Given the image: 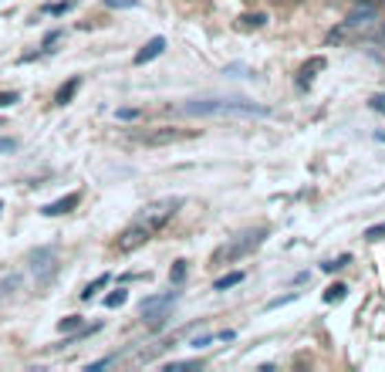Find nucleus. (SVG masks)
<instances>
[{
	"mask_svg": "<svg viewBox=\"0 0 385 372\" xmlns=\"http://www.w3.org/2000/svg\"><path fill=\"white\" fill-rule=\"evenodd\" d=\"M186 116H217V119H264L270 109L254 105V102H240V98H210V102H186L183 105Z\"/></svg>",
	"mask_w": 385,
	"mask_h": 372,
	"instance_id": "1",
	"label": "nucleus"
},
{
	"mask_svg": "<svg viewBox=\"0 0 385 372\" xmlns=\"http://www.w3.org/2000/svg\"><path fill=\"white\" fill-rule=\"evenodd\" d=\"M264 237H267V230H250V234H240L236 241H230V244H223V248L213 254V264H230V261H240V257H247L250 250H257L261 244H264Z\"/></svg>",
	"mask_w": 385,
	"mask_h": 372,
	"instance_id": "2",
	"label": "nucleus"
},
{
	"mask_svg": "<svg viewBox=\"0 0 385 372\" xmlns=\"http://www.w3.org/2000/svg\"><path fill=\"white\" fill-rule=\"evenodd\" d=\"M179 204H183L179 197H166V200H155V204H149V207L139 210L132 223H142V227H149V230L155 234V230H159V227H162V223H166V220H169V217H173L176 210H179Z\"/></svg>",
	"mask_w": 385,
	"mask_h": 372,
	"instance_id": "3",
	"label": "nucleus"
},
{
	"mask_svg": "<svg viewBox=\"0 0 385 372\" xmlns=\"http://www.w3.org/2000/svg\"><path fill=\"white\" fill-rule=\"evenodd\" d=\"M173 301H176V291H166V294L146 298V301H142V308H139L142 322H149V325H162V322L169 318V308H173Z\"/></svg>",
	"mask_w": 385,
	"mask_h": 372,
	"instance_id": "4",
	"label": "nucleus"
},
{
	"mask_svg": "<svg viewBox=\"0 0 385 372\" xmlns=\"http://www.w3.org/2000/svg\"><path fill=\"white\" fill-rule=\"evenodd\" d=\"M28 267L38 274V285L44 288L51 278H54V271H58V254L51 248H38V250H31L28 254Z\"/></svg>",
	"mask_w": 385,
	"mask_h": 372,
	"instance_id": "5",
	"label": "nucleus"
},
{
	"mask_svg": "<svg viewBox=\"0 0 385 372\" xmlns=\"http://www.w3.org/2000/svg\"><path fill=\"white\" fill-rule=\"evenodd\" d=\"M149 237H153V230H149V227H142V223H129V227L122 230V237H118V248L122 250H135V248H142Z\"/></svg>",
	"mask_w": 385,
	"mask_h": 372,
	"instance_id": "6",
	"label": "nucleus"
},
{
	"mask_svg": "<svg viewBox=\"0 0 385 372\" xmlns=\"http://www.w3.org/2000/svg\"><path fill=\"white\" fill-rule=\"evenodd\" d=\"M183 135H186L183 129L162 125V129H153V132H142V135H139V142H146V146H169V142H179Z\"/></svg>",
	"mask_w": 385,
	"mask_h": 372,
	"instance_id": "7",
	"label": "nucleus"
},
{
	"mask_svg": "<svg viewBox=\"0 0 385 372\" xmlns=\"http://www.w3.org/2000/svg\"><path fill=\"white\" fill-rule=\"evenodd\" d=\"M78 200H81V193H68V197H61V200H54V204L41 207V213H44V217H65L68 210L78 207Z\"/></svg>",
	"mask_w": 385,
	"mask_h": 372,
	"instance_id": "8",
	"label": "nucleus"
},
{
	"mask_svg": "<svg viewBox=\"0 0 385 372\" xmlns=\"http://www.w3.org/2000/svg\"><path fill=\"white\" fill-rule=\"evenodd\" d=\"M162 51H166V38H149V41L142 44V51L135 54V65H149V61H155Z\"/></svg>",
	"mask_w": 385,
	"mask_h": 372,
	"instance_id": "9",
	"label": "nucleus"
},
{
	"mask_svg": "<svg viewBox=\"0 0 385 372\" xmlns=\"http://www.w3.org/2000/svg\"><path fill=\"white\" fill-rule=\"evenodd\" d=\"M213 342H233V331H230V329H223V331H206V335H196L190 345H192V349H210Z\"/></svg>",
	"mask_w": 385,
	"mask_h": 372,
	"instance_id": "10",
	"label": "nucleus"
},
{
	"mask_svg": "<svg viewBox=\"0 0 385 372\" xmlns=\"http://www.w3.org/2000/svg\"><path fill=\"white\" fill-rule=\"evenodd\" d=\"M78 88H81V78H78V75H75V78H68V82L58 88V95H54V105H68V102L75 98Z\"/></svg>",
	"mask_w": 385,
	"mask_h": 372,
	"instance_id": "11",
	"label": "nucleus"
},
{
	"mask_svg": "<svg viewBox=\"0 0 385 372\" xmlns=\"http://www.w3.org/2000/svg\"><path fill=\"white\" fill-rule=\"evenodd\" d=\"M243 281V271H233V274H223V278H217L213 281V291H227V288H236Z\"/></svg>",
	"mask_w": 385,
	"mask_h": 372,
	"instance_id": "12",
	"label": "nucleus"
},
{
	"mask_svg": "<svg viewBox=\"0 0 385 372\" xmlns=\"http://www.w3.org/2000/svg\"><path fill=\"white\" fill-rule=\"evenodd\" d=\"M345 294H348V285H331V288L324 291V301H328V305H342Z\"/></svg>",
	"mask_w": 385,
	"mask_h": 372,
	"instance_id": "13",
	"label": "nucleus"
},
{
	"mask_svg": "<svg viewBox=\"0 0 385 372\" xmlns=\"http://www.w3.org/2000/svg\"><path fill=\"white\" fill-rule=\"evenodd\" d=\"M298 298H301V291H287V294H280V298H270L267 311H274V308H284V305H291V301H298Z\"/></svg>",
	"mask_w": 385,
	"mask_h": 372,
	"instance_id": "14",
	"label": "nucleus"
},
{
	"mask_svg": "<svg viewBox=\"0 0 385 372\" xmlns=\"http://www.w3.org/2000/svg\"><path fill=\"white\" fill-rule=\"evenodd\" d=\"M109 281H112V278H109V274H102V278H95V281H91V285H88V288L81 291V298H85V301H88V298H95V294H98V291L105 288V285H109Z\"/></svg>",
	"mask_w": 385,
	"mask_h": 372,
	"instance_id": "15",
	"label": "nucleus"
},
{
	"mask_svg": "<svg viewBox=\"0 0 385 372\" xmlns=\"http://www.w3.org/2000/svg\"><path fill=\"white\" fill-rule=\"evenodd\" d=\"M125 301H129V291H125V288H118V291H112V294L105 298V308H122Z\"/></svg>",
	"mask_w": 385,
	"mask_h": 372,
	"instance_id": "16",
	"label": "nucleus"
},
{
	"mask_svg": "<svg viewBox=\"0 0 385 372\" xmlns=\"http://www.w3.org/2000/svg\"><path fill=\"white\" fill-rule=\"evenodd\" d=\"M264 24H267V14H247L243 17V31L247 28H264Z\"/></svg>",
	"mask_w": 385,
	"mask_h": 372,
	"instance_id": "17",
	"label": "nucleus"
},
{
	"mask_svg": "<svg viewBox=\"0 0 385 372\" xmlns=\"http://www.w3.org/2000/svg\"><path fill=\"white\" fill-rule=\"evenodd\" d=\"M183 278H186V261H176V264H173V271H169V281H173V285H179Z\"/></svg>",
	"mask_w": 385,
	"mask_h": 372,
	"instance_id": "18",
	"label": "nucleus"
},
{
	"mask_svg": "<svg viewBox=\"0 0 385 372\" xmlns=\"http://www.w3.org/2000/svg\"><path fill=\"white\" fill-rule=\"evenodd\" d=\"M321 68H324V58H314L311 65H305V72H301L305 78H301V82H311V78H314V72H321Z\"/></svg>",
	"mask_w": 385,
	"mask_h": 372,
	"instance_id": "19",
	"label": "nucleus"
},
{
	"mask_svg": "<svg viewBox=\"0 0 385 372\" xmlns=\"http://www.w3.org/2000/svg\"><path fill=\"white\" fill-rule=\"evenodd\" d=\"M58 329H61L65 335H68V331L81 329V318H78V315H68V318H61V322H58Z\"/></svg>",
	"mask_w": 385,
	"mask_h": 372,
	"instance_id": "20",
	"label": "nucleus"
},
{
	"mask_svg": "<svg viewBox=\"0 0 385 372\" xmlns=\"http://www.w3.org/2000/svg\"><path fill=\"white\" fill-rule=\"evenodd\" d=\"M365 241H372V244H375V241H385V223L368 227V230H365Z\"/></svg>",
	"mask_w": 385,
	"mask_h": 372,
	"instance_id": "21",
	"label": "nucleus"
},
{
	"mask_svg": "<svg viewBox=\"0 0 385 372\" xmlns=\"http://www.w3.org/2000/svg\"><path fill=\"white\" fill-rule=\"evenodd\" d=\"M368 109L379 112V116H385V95H372V98H368Z\"/></svg>",
	"mask_w": 385,
	"mask_h": 372,
	"instance_id": "22",
	"label": "nucleus"
},
{
	"mask_svg": "<svg viewBox=\"0 0 385 372\" xmlns=\"http://www.w3.org/2000/svg\"><path fill=\"white\" fill-rule=\"evenodd\" d=\"M348 261H351V257H348V254H342V257H335V261H328V264H321V267H324V271H338V267H345Z\"/></svg>",
	"mask_w": 385,
	"mask_h": 372,
	"instance_id": "23",
	"label": "nucleus"
},
{
	"mask_svg": "<svg viewBox=\"0 0 385 372\" xmlns=\"http://www.w3.org/2000/svg\"><path fill=\"white\" fill-rule=\"evenodd\" d=\"M17 102V91H0V109H10Z\"/></svg>",
	"mask_w": 385,
	"mask_h": 372,
	"instance_id": "24",
	"label": "nucleus"
},
{
	"mask_svg": "<svg viewBox=\"0 0 385 372\" xmlns=\"http://www.w3.org/2000/svg\"><path fill=\"white\" fill-rule=\"evenodd\" d=\"M65 10H72L68 0H65V3H51V7H44V14H65Z\"/></svg>",
	"mask_w": 385,
	"mask_h": 372,
	"instance_id": "25",
	"label": "nucleus"
},
{
	"mask_svg": "<svg viewBox=\"0 0 385 372\" xmlns=\"http://www.w3.org/2000/svg\"><path fill=\"white\" fill-rule=\"evenodd\" d=\"M10 288H17V278H7V281H0V298H7Z\"/></svg>",
	"mask_w": 385,
	"mask_h": 372,
	"instance_id": "26",
	"label": "nucleus"
},
{
	"mask_svg": "<svg viewBox=\"0 0 385 372\" xmlns=\"http://www.w3.org/2000/svg\"><path fill=\"white\" fill-rule=\"evenodd\" d=\"M118 119H139V109H118Z\"/></svg>",
	"mask_w": 385,
	"mask_h": 372,
	"instance_id": "27",
	"label": "nucleus"
},
{
	"mask_svg": "<svg viewBox=\"0 0 385 372\" xmlns=\"http://www.w3.org/2000/svg\"><path fill=\"white\" fill-rule=\"evenodd\" d=\"M14 149H17L14 139H0V153H14Z\"/></svg>",
	"mask_w": 385,
	"mask_h": 372,
	"instance_id": "28",
	"label": "nucleus"
},
{
	"mask_svg": "<svg viewBox=\"0 0 385 372\" xmlns=\"http://www.w3.org/2000/svg\"><path fill=\"white\" fill-rule=\"evenodd\" d=\"M105 3H109V7H135L139 0H105Z\"/></svg>",
	"mask_w": 385,
	"mask_h": 372,
	"instance_id": "29",
	"label": "nucleus"
},
{
	"mask_svg": "<svg viewBox=\"0 0 385 372\" xmlns=\"http://www.w3.org/2000/svg\"><path fill=\"white\" fill-rule=\"evenodd\" d=\"M173 369H196V362H169V372Z\"/></svg>",
	"mask_w": 385,
	"mask_h": 372,
	"instance_id": "30",
	"label": "nucleus"
},
{
	"mask_svg": "<svg viewBox=\"0 0 385 372\" xmlns=\"http://www.w3.org/2000/svg\"><path fill=\"white\" fill-rule=\"evenodd\" d=\"M379 139H382V142H385V132H379Z\"/></svg>",
	"mask_w": 385,
	"mask_h": 372,
	"instance_id": "31",
	"label": "nucleus"
},
{
	"mask_svg": "<svg viewBox=\"0 0 385 372\" xmlns=\"http://www.w3.org/2000/svg\"><path fill=\"white\" fill-rule=\"evenodd\" d=\"M0 210H3V207H0Z\"/></svg>",
	"mask_w": 385,
	"mask_h": 372,
	"instance_id": "32",
	"label": "nucleus"
}]
</instances>
